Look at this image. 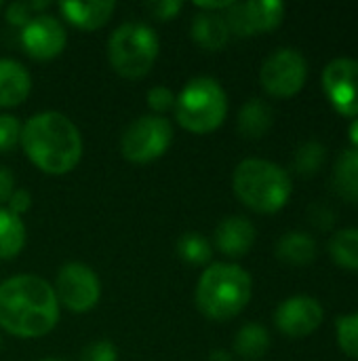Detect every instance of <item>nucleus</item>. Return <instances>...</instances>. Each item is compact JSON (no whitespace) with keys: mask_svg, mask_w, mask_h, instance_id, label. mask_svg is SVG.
Segmentation results:
<instances>
[{"mask_svg":"<svg viewBox=\"0 0 358 361\" xmlns=\"http://www.w3.org/2000/svg\"><path fill=\"white\" fill-rule=\"evenodd\" d=\"M331 258L348 271H358V228L338 231L329 241Z\"/></svg>","mask_w":358,"mask_h":361,"instance_id":"23","label":"nucleus"},{"mask_svg":"<svg viewBox=\"0 0 358 361\" xmlns=\"http://www.w3.org/2000/svg\"><path fill=\"white\" fill-rule=\"evenodd\" d=\"M15 192V176L8 167L0 165V205H6L11 195Z\"/></svg>","mask_w":358,"mask_h":361,"instance_id":"33","label":"nucleus"},{"mask_svg":"<svg viewBox=\"0 0 358 361\" xmlns=\"http://www.w3.org/2000/svg\"><path fill=\"white\" fill-rule=\"evenodd\" d=\"M65 44L68 32L63 23L51 15H38L21 27V47L36 61H51L59 57Z\"/></svg>","mask_w":358,"mask_h":361,"instance_id":"12","label":"nucleus"},{"mask_svg":"<svg viewBox=\"0 0 358 361\" xmlns=\"http://www.w3.org/2000/svg\"><path fill=\"white\" fill-rule=\"evenodd\" d=\"M0 8H2V2H0Z\"/></svg>","mask_w":358,"mask_h":361,"instance_id":"40","label":"nucleus"},{"mask_svg":"<svg viewBox=\"0 0 358 361\" xmlns=\"http://www.w3.org/2000/svg\"><path fill=\"white\" fill-rule=\"evenodd\" d=\"M160 42L146 23H122L108 40V59L116 74L135 80L143 78L158 59Z\"/></svg>","mask_w":358,"mask_h":361,"instance_id":"6","label":"nucleus"},{"mask_svg":"<svg viewBox=\"0 0 358 361\" xmlns=\"http://www.w3.org/2000/svg\"><path fill=\"white\" fill-rule=\"evenodd\" d=\"M21 127L13 114H0V154L11 152L21 142Z\"/></svg>","mask_w":358,"mask_h":361,"instance_id":"28","label":"nucleus"},{"mask_svg":"<svg viewBox=\"0 0 358 361\" xmlns=\"http://www.w3.org/2000/svg\"><path fill=\"white\" fill-rule=\"evenodd\" d=\"M335 332H338V343L342 351L358 360V313L342 315L335 324Z\"/></svg>","mask_w":358,"mask_h":361,"instance_id":"26","label":"nucleus"},{"mask_svg":"<svg viewBox=\"0 0 358 361\" xmlns=\"http://www.w3.org/2000/svg\"><path fill=\"white\" fill-rule=\"evenodd\" d=\"M255 226L245 216H230L222 220L215 228V247L228 258H243L251 252L255 243Z\"/></svg>","mask_w":358,"mask_h":361,"instance_id":"14","label":"nucleus"},{"mask_svg":"<svg viewBox=\"0 0 358 361\" xmlns=\"http://www.w3.org/2000/svg\"><path fill=\"white\" fill-rule=\"evenodd\" d=\"M148 13L158 19V21H169V19H175L181 8H184V2L179 0H156V2H148L146 4Z\"/></svg>","mask_w":358,"mask_h":361,"instance_id":"31","label":"nucleus"},{"mask_svg":"<svg viewBox=\"0 0 358 361\" xmlns=\"http://www.w3.org/2000/svg\"><path fill=\"white\" fill-rule=\"evenodd\" d=\"M325 319L321 302L312 296H291L283 300L274 313L276 328L289 338H306L314 334Z\"/></svg>","mask_w":358,"mask_h":361,"instance_id":"13","label":"nucleus"},{"mask_svg":"<svg viewBox=\"0 0 358 361\" xmlns=\"http://www.w3.org/2000/svg\"><path fill=\"white\" fill-rule=\"evenodd\" d=\"M42 361H61V360H42Z\"/></svg>","mask_w":358,"mask_h":361,"instance_id":"38","label":"nucleus"},{"mask_svg":"<svg viewBox=\"0 0 358 361\" xmlns=\"http://www.w3.org/2000/svg\"><path fill=\"white\" fill-rule=\"evenodd\" d=\"M59 302L53 286L36 275H15L0 283V328L17 338H40L55 330Z\"/></svg>","mask_w":358,"mask_h":361,"instance_id":"1","label":"nucleus"},{"mask_svg":"<svg viewBox=\"0 0 358 361\" xmlns=\"http://www.w3.org/2000/svg\"><path fill=\"white\" fill-rule=\"evenodd\" d=\"M253 294L251 275L232 262H215L203 271L194 300L198 311L211 322H230L241 315Z\"/></svg>","mask_w":358,"mask_h":361,"instance_id":"3","label":"nucleus"},{"mask_svg":"<svg viewBox=\"0 0 358 361\" xmlns=\"http://www.w3.org/2000/svg\"><path fill=\"white\" fill-rule=\"evenodd\" d=\"M175 99H177V95H175L169 87H165V85L152 87V89L148 91V95H146L148 108H150L154 114H158V116H162L165 112L173 110V108H175Z\"/></svg>","mask_w":358,"mask_h":361,"instance_id":"29","label":"nucleus"},{"mask_svg":"<svg viewBox=\"0 0 358 361\" xmlns=\"http://www.w3.org/2000/svg\"><path fill=\"white\" fill-rule=\"evenodd\" d=\"M114 8L116 2L112 0H89V2L68 0L59 4L61 15L78 30H87V32H95L103 27L110 21Z\"/></svg>","mask_w":358,"mask_h":361,"instance_id":"16","label":"nucleus"},{"mask_svg":"<svg viewBox=\"0 0 358 361\" xmlns=\"http://www.w3.org/2000/svg\"><path fill=\"white\" fill-rule=\"evenodd\" d=\"M272 121H274V112L272 108L260 99V97H253L249 102L243 104L241 112H238V131L249 137V140H260L264 137L270 127H272Z\"/></svg>","mask_w":358,"mask_h":361,"instance_id":"18","label":"nucleus"},{"mask_svg":"<svg viewBox=\"0 0 358 361\" xmlns=\"http://www.w3.org/2000/svg\"><path fill=\"white\" fill-rule=\"evenodd\" d=\"M32 91V76L17 59H0V108L21 106Z\"/></svg>","mask_w":358,"mask_h":361,"instance_id":"15","label":"nucleus"},{"mask_svg":"<svg viewBox=\"0 0 358 361\" xmlns=\"http://www.w3.org/2000/svg\"><path fill=\"white\" fill-rule=\"evenodd\" d=\"M173 110L181 129L194 135L213 133L228 116V95L217 78L196 76L184 85Z\"/></svg>","mask_w":358,"mask_h":361,"instance_id":"5","label":"nucleus"},{"mask_svg":"<svg viewBox=\"0 0 358 361\" xmlns=\"http://www.w3.org/2000/svg\"><path fill=\"white\" fill-rule=\"evenodd\" d=\"M177 254L184 262L194 264V267H203L211 260L213 245L200 233H186L177 241Z\"/></svg>","mask_w":358,"mask_h":361,"instance_id":"25","label":"nucleus"},{"mask_svg":"<svg viewBox=\"0 0 358 361\" xmlns=\"http://www.w3.org/2000/svg\"><path fill=\"white\" fill-rule=\"evenodd\" d=\"M230 34L236 36H257L276 30L285 19V4L279 0H249L232 2L224 11Z\"/></svg>","mask_w":358,"mask_h":361,"instance_id":"10","label":"nucleus"},{"mask_svg":"<svg viewBox=\"0 0 358 361\" xmlns=\"http://www.w3.org/2000/svg\"><path fill=\"white\" fill-rule=\"evenodd\" d=\"M173 144V125L158 114L135 118L120 137V152L129 163L146 165L160 159Z\"/></svg>","mask_w":358,"mask_h":361,"instance_id":"7","label":"nucleus"},{"mask_svg":"<svg viewBox=\"0 0 358 361\" xmlns=\"http://www.w3.org/2000/svg\"><path fill=\"white\" fill-rule=\"evenodd\" d=\"M325 161H327V148L321 142L310 140V142L302 144L295 150L293 169H295V173H300L304 178H310V176H314V173H319L323 169Z\"/></svg>","mask_w":358,"mask_h":361,"instance_id":"24","label":"nucleus"},{"mask_svg":"<svg viewBox=\"0 0 358 361\" xmlns=\"http://www.w3.org/2000/svg\"><path fill=\"white\" fill-rule=\"evenodd\" d=\"M49 6V2H13L6 6V21L11 25H17V27H25L34 17L42 15L38 11H44Z\"/></svg>","mask_w":358,"mask_h":361,"instance_id":"27","label":"nucleus"},{"mask_svg":"<svg viewBox=\"0 0 358 361\" xmlns=\"http://www.w3.org/2000/svg\"><path fill=\"white\" fill-rule=\"evenodd\" d=\"M21 148L42 173L65 176L82 159V135L61 112L44 110L21 127Z\"/></svg>","mask_w":358,"mask_h":361,"instance_id":"2","label":"nucleus"},{"mask_svg":"<svg viewBox=\"0 0 358 361\" xmlns=\"http://www.w3.org/2000/svg\"><path fill=\"white\" fill-rule=\"evenodd\" d=\"M209 361H234L232 360V353L224 351V349H215L211 355H209Z\"/></svg>","mask_w":358,"mask_h":361,"instance_id":"36","label":"nucleus"},{"mask_svg":"<svg viewBox=\"0 0 358 361\" xmlns=\"http://www.w3.org/2000/svg\"><path fill=\"white\" fill-rule=\"evenodd\" d=\"M333 188L344 201L358 203V152L354 148L340 152V157L335 159Z\"/></svg>","mask_w":358,"mask_h":361,"instance_id":"20","label":"nucleus"},{"mask_svg":"<svg viewBox=\"0 0 358 361\" xmlns=\"http://www.w3.org/2000/svg\"><path fill=\"white\" fill-rule=\"evenodd\" d=\"M276 258L291 267H306L317 258V241L308 233H287L276 243Z\"/></svg>","mask_w":358,"mask_h":361,"instance_id":"19","label":"nucleus"},{"mask_svg":"<svg viewBox=\"0 0 358 361\" xmlns=\"http://www.w3.org/2000/svg\"><path fill=\"white\" fill-rule=\"evenodd\" d=\"M0 347H2V338H0Z\"/></svg>","mask_w":358,"mask_h":361,"instance_id":"39","label":"nucleus"},{"mask_svg":"<svg viewBox=\"0 0 358 361\" xmlns=\"http://www.w3.org/2000/svg\"><path fill=\"white\" fill-rule=\"evenodd\" d=\"M323 89L331 106L350 118H358V61L338 57L323 70Z\"/></svg>","mask_w":358,"mask_h":361,"instance_id":"11","label":"nucleus"},{"mask_svg":"<svg viewBox=\"0 0 358 361\" xmlns=\"http://www.w3.org/2000/svg\"><path fill=\"white\" fill-rule=\"evenodd\" d=\"M25 245V226L19 216L0 207V260H13Z\"/></svg>","mask_w":358,"mask_h":361,"instance_id":"22","label":"nucleus"},{"mask_svg":"<svg viewBox=\"0 0 358 361\" xmlns=\"http://www.w3.org/2000/svg\"><path fill=\"white\" fill-rule=\"evenodd\" d=\"M350 140H352V146H354V150L358 152V118H354L352 123H350Z\"/></svg>","mask_w":358,"mask_h":361,"instance_id":"37","label":"nucleus"},{"mask_svg":"<svg viewBox=\"0 0 358 361\" xmlns=\"http://www.w3.org/2000/svg\"><path fill=\"white\" fill-rule=\"evenodd\" d=\"M80 361H118V351L110 341H95L82 349Z\"/></svg>","mask_w":358,"mask_h":361,"instance_id":"30","label":"nucleus"},{"mask_svg":"<svg viewBox=\"0 0 358 361\" xmlns=\"http://www.w3.org/2000/svg\"><path fill=\"white\" fill-rule=\"evenodd\" d=\"M55 296L59 307L72 313H89L101 298V281L97 273L82 262H68L55 279Z\"/></svg>","mask_w":358,"mask_h":361,"instance_id":"9","label":"nucleus"},{"mask_svg":"<svg viewBox=\"0 0 358 361\" xmlns=\"http://www.w3.org/2000/svg\"><path fill=\"white\" fill-rule=\"evenodd\" d=\"M190 34L194 42L205 51H222L232 36L224 13H205V11L194 15Z\"/></svg>","mask_w":358,"mask_h":361,"instance_id":"17","label":"nucleus"},{"mask_svg":"<svg viewBox=\"0 0 358 361\" xmlns=\"http://www.w3.org/2000/svg\"><path fill=\"white\" fill-rule=\"evenodd\" d=\"M234 0H215V2H196V6L205 13H224Z\"/></svg>","mask_w":358,"mask_h":361,"instance_id":"35","label":"nucleus"},{"mask_svg":"<svg viewBox=\"0 0 358 361\" xmlns=\"http://www.w3.org/2000/svg\"><path fill=\"white\" fill-rule=\"evenodd\" d=\"M270 349V334L262 324H245L234 336V353L243 360H262Z\"/></svg>","mask_w":358,"mask_h":361,"instance_id":"21","label":"nucleus"},{"mask_svg":"<svg viewBox=\"0 0 358 361\" xmlns=\"http://www.w3.org/2000/svg\"><path fill=\"white\" fill-rule=\"evenodd\" d=\"M234 195L243 205L257 214L281 212L293 192L291 176L266 159H245L232 173Z\"/></svg>","mask_w":358,"mask_h":361,"instance_id":"4","label":"nucleus"},{"mask_svg":"<svg viewBox=\"0 0 358 361\" xmlns=\"http://www.w3.org/2000/svg\"><path fill=\"white\" fill-rule=\"evenodd\" d=\"M321 220H325L323 224H325V228H329V226L333 224V212H329V209L317 205V207L312 209V224H319V226H321Z\"/></svg>","mask_w":358,"mask_h":361,"instance_id":"34","label":"nucleus"},{"mask_svg":"<svg viewBox=\"0 0 358 361\" xmlns=\"http://www.w3.org/2000/svg\"><path fill=\"white\" fill-rule=\"evenodd\" d=\"M30 207H32V195H30V190H25V188H15V192L11 195V199H8V203H6V209L11 212V214H15V216H23L25 212H30Z\"/></svg>","mask_w":358,"mask_h":361,"instance_id":"32","label":"nucleus"},{"mask_svg":"<svg viewBox=\"0 0 358 361\" xmlns=\"http://www.w3.org/2000/svg\"><path fill=\"white\" fill-rule=\"evenodd\" d=\"M308 78V61L306 57L291 47L276 49L266 57L260 70V82L264 91L272 97H293L298 95Z\"/></svg>","mask_w":358,"mask_h":361,"instance_id":"8","label":"nucleus"}]
</instances>
